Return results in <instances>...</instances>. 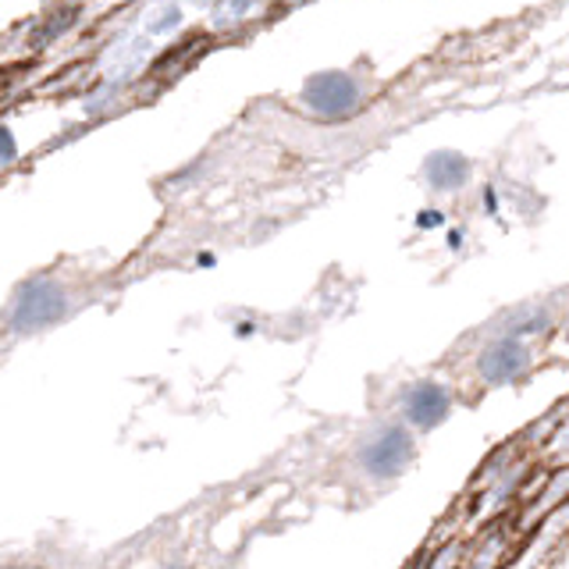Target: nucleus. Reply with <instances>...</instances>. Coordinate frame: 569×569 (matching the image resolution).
<instances>
[{
    "label": "nucleus",
    "instance_id": "nucleus-2",
    "mask_svg": "<svg viewBox=\"0 0 569 569\" xmlns=\"http://www.w3.org/2000/svg\"><path fill=\"white\" fill-rule=\"evenodd\" d=\"M64 313V296L53 281L40 278V281H29L22 296H18V307L11 325L14 331H40L47 325H53Z\"/></svg>",
    "mask_w": 569,
    "mask_h": 569
},
{
    "label": "nucleus",
    "instance_id": "nucleus-1",
    "mask_svg": "<svg viewBox=\"0 0 569 569\" xmlns=\"http://www.w3.org/2000/svg\"><path fill=\"white\" fill-rule=\"evenodd\" d=\"M302 100H307L313 114L338 121L356 111L360 89H356V82L349 76H342V71H320V76H313L307 82V89H302Z\"/></svg>",
    "mask_w": 569,
    "mask_h": 569
},
{
    "label": "nucleus",
    "instance_id": "nucleus-3",
    "mask_svg": "<svg viewBox=\"0 0 569 569\" xmlns=\"http://www.w3.org/2000/svg\"><path fill=\"white\" fill-rule=\"evenodd\" d=\"M409 456H413V438L402 427H388L363 449V467L373 477H396L409 462Z\"/></svg>",
    "mask_w": 569,
    "mask_h": 569
},
{
    "label": "nucleus",
    "instance_id": "nucleus-5",
    "mask_svg": "<svg viewBox=\"0 0 569 569\" xmlns=\"http://www.w3.org/2000/svg\"><path fill=\"white\" fill-rule=\"evenodd\" d=\"M449 391H445L441 385L435 381H420L409 388V396H406V417L409 423H417V427H435L441 423L445 417H449Z\"/></svg>",
    "mask_w": 569,
    "mask_h": 569
},
{
    "label": "nucleus",
    "instance_id": "nucleus-6",
    "mask_svg": "<svg viewBox=\"0 0 569 569\" xmlns=\"http://www.w3.org/2000/svg\"><path fill=\"white\" fill-rule=\"evenodd\" d=\"M467 178H470L467 157L449 153V150L427 157V182H431L435 189H459L462 182H467Z\"/></svg>",
    "mask_w": 569,
    "mask_h": 569
},
{
    "label": "nucleus",
    "instance_id": "nucleus-4",
    "mask_svg": "<svg viewBox=\"0 0 569 569\" xmlns=\"http://www.w3.org/2000/svg\"><path fill=\"white\" fill-rule=\"evenodd\" d=\"M527 363H530V352H527V346L520 342V338H498V342H491L477 360L480 378L491 381V385L516 381L527 370Z\"/></svg>",
    "mask_w": 569,
    "mask_h": 569
},
{
    "label": "nucleus",
    "instance_id": "nucleus-7",
    "mask_svg": "<svg viewBox=\"0 0 569 569\" xmlns=\"http://www.w3.org/2000/svg\"><path fill=\"white\" fill-rule=\"evenodd\" d=\"M0 153H4V157H14V147H11V136H8L4 129H0Z\"/></svg>",
    "mask_w": 569,
    "mask_h": 569
}]
</instances>
